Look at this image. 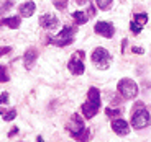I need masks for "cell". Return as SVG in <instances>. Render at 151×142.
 Returning <instances> with one entry per match:
<instances>
[{"label": "cell", "mask_w": 151, "mask_h": 142, "mask_svg": "<svg viewBox=\"0 0 151 142\" xmlns=\"http://www.w3.org/2000/svg\"><path fill=\"white\" fill-rule=\"evenodd\" d=\"M38 60V49L36 48H28L27 53L23 54V64H25V69L27 70H31L33 65Z\"/></svg>", "instance_id": "obj_9"}, {"label": "cell", "mask_w": 151, "mask_h": 142, "mask_svg": "<svg viewBox=\"0 0 151 142\" xmlns=\"http://www.w3.org/2000/svg\"><path fill=\"white\" fill-rule=\"evenodd\" d=\"M22 23V16H7V18H0V26H7L10 30H17L20 28Z\"/></svg>", "instance_id": "obj_13"}, {"label": "cell", "mask_w": 151, "mask_h": 142, "mask_svg": "<svg viewBox=\"0 0 151 142\" xmlns=\"http://www.w3.org/2000/svg\"><path fill=\"white\" fill-rule=\"evenodd\" d=\"M77 33V26H63V30L53 38H48L51 44L58 46V48H66L74 41V36Z\"/></svg>", "instance_id": "obj_2"}, {"label": "cell", "mask_w": 151, "mask_h": 142, "mask_svg": "<svg viewBox=\"0 0 151 142\" xmlns=\"http://www.w3.org/2000/svg\"><path fill=\"white\" fill-rule=\"evenodd\" d=\"M84 127H86V126H84L82 118H81L79 114H72L71 119H69V123H68V131H69V134H71V136L77 134V132L82 131Z\"/></svg>", "instance_id": "obj_8"}, {"label": "cell", "mask_w": 151, "mask_h": 142, "mask_svg": "<svg viewBox=\"0 0 151 142\" xmlns=\"http://www.w3.org/2000/svg\"><path fill=\"white\" fill-rule=\"evenodd\" d=\"M76 2H77V4H81V5H82V4H86L87 0H76Z\"/></svg>", "instance_id": "obj_29"}, {"label": "cell", "mask_w": 151, "mask_h": 142, "mask_svg": "<svg viewBox=\"0 0 151 142\" xmlns=\"http://www.w3.org/2000/svg\"><path fill=\"white\" fill-rule=\"evenodd\" d=\"M15 118H17V109H13V108L4 114V119H5V121H13Z\"/></svg>", "instance_id": "obj_24"}, {"label": "cell", "mask_w": 151, "mask_h": 142, "mask_svg": "<svg viewBox=\"0 0 151 142\" xmlns=\"http://www.w3.org/2000/svg\"><path fill=\"white\" fill-rule=\"evenodd\" d=\"M99 113V109L95 108V106H92L91 103H84L82 105V114H84V118H87V119H91V118H94L95 114Z\"/></svg>", "instance_id": "obj_15"}, {"label": "cell", "mask_w": 151, "mask_h": 142, "mask_svg": "<svg viewBox=\"0 0 151 142\" xmlns=\"http://www.w3.org/2000/svg\"><path fill=\"white\" fill-rule=\"evenodd\" d=\"M112 129H113V132L117 136H127L130 132V124L127 123L125 119H122V118H117V119H113L112 121Z\"/></svg>", "instance_id": "obj_10"}, {"label": "cell", "mask_w": 151, "mask_h": 142, "mask_svg": "<svg viewBox=\"0 0 151 142\" xmlns=\"http://www.w3.org/2000/svg\"><path fill=\"white\" fill-rule=\"evenodd\" d=\"M0 114H2V109H0Z\"/></svg>", "instance_id": "obj_30"}, {"label": "cell", "mask_w": 151, "mask_h": 142, "mask_svg": "<svg viewBox=\"0 0 151 142\" xmlns=\"http://www.w3.org/2000/svg\"><path fill=\"white\" fill-rule=\"evenodd\" d=\"M117 92L125 98V100H133V98H136V95H138L140 90H138V85H136L135 80L120 79L117 83Z\"/></svg>", "instance_id": "obj_3"}, {"label": "cell", "mask_w": 151, "mask_h": 142, "mask_svg": "<svg viewBox=\"0 0 151 142\" xmlns=\"http://www.w3.org/2000/svg\"><path fill=\"white\" fill-rule=\"evenodd\" d=\"M135 21L138 23V25H141V26H145L148 23V15L146 13H136L135 15Z\"/></svg>", "instance_id": "obj_21"}, {"label": "cell", "mask_w": 151, "mask_h": 142, "mask_svg": "<svg viewBox=\"0 0 151 142\" xmlns=\"http://www.w3.org/2000/svg\"><path fill=\"white\" fill-rule=\"evenodd\" d=\"M8 53H12V48H10V46H0V57L7 56Z\"/></svg>", "instance_id": "obj_25"}, {"label": "cell", "mask_w": 151, "mask_h": 142, "mask_svg": "<svg viewBox=\"0 0 151 142\" xmlns=\"http://www.w3.org/2000/svg\"><path fill=\"white\" fill-rule=\"evenodd\" d=\"M130 30H132L133 34H140L141 30H143V26H141V25H138L135 20H132V21H130Z\"/></svg>", "instance_id": "obj_22"}, {"label": "cell", "mask_w": 151, "mask_h": 142, "mask_svg": "<svg viewBox=\"0 0 151 142\" xmlns=\"http://www.w3.org/2000/svg\"><path fill=\"white\" fill-rule=\"evenodd\" d=\"M84 51H77V56H72L68 62V69L72 75H82L86 72V65H84Z\"/></svg>", "instance_id": "obj_5"}, {"label": "cell", "mask_w": 151, "mask_h": 142, "mask_svg": "<svg viewBox=\"0 0 151 142\" xmlns=\"http://www.w3.org/2000/svg\"><path fill=\"white\" fill-rule=\"evenodd\" d=\"M18 11H20V16L30 18V16L35 15V11H36V4H35L33 0H28V2H25V4L20 5Z\"/></svg>", "instance_id": "obj_12"}, {"label": "cell", "mask_w": 151, "mask_h": 142, "mask_svg": "<svg viewBox=\"0 0 151 142\" xmlns=\"http://www.w3.org/2000/svg\"><path fill=\"white\" fill-rule=\"evenodd\" d=\"M72 137L76 139V141H79V142H87L89 141V137H91V131L87 129V127H84L81 132H77V134H74Z\"/></svg>", "instance_id": "obj_16"}, {"label": "cell", "mask_w": 151, "mask_h": 142, "mask_svg": "<svg viewBox=\"0 0 151 142\" xmlns=\"http://www.w3.org/2000/svg\"><path fill=\"white\" fill-rule=\"evenodd\" d=\"M18 134V127H13L10 132H8V137H13V136H17Z\"/></svg>", "instance_id": "obj_28"}, {"label": "cell", "mask_w": 151, "mask_h": 142, "mask_svg": "<svg viewBox=\"0 0 151 142\" xmlns=\"http://www.w3.org/2000/svg\"><path fill=\"white\" fill-rule=\"evenodd\" d=\"M105 114L107 116H112V118H115V116L118 118V116L122 114V111L118 108H105Z\"/></svg>", "instance_id": "obj_23"}, {"label": "cell", "mask_w": 151, "mask_h": 142, "mask_svg": "<svg viewBox=\"0 0 151 142\" xmlns=\"http://www.w3.org/2000/svg\"><path fill=\"white\" fill-rule=\"evenodd\" d=\"M7 101H8V92H4L0 95V105H5Z\"/></svg>", "instance_id": "obj_26"}, {"label": "cell", "mask_w": 151, "mask_h": 142, "mask_svg": "<svg viewBox=\"0 0 151 142\" xmlns=\"http://www.w3.org/2000/svg\"><path fill=\"white\" fill-rule=\"evenodd\" d=\"M40 26L43 30H54V28L59 26V20L53 13H46V15L40 16Z\"/></svg>", "instance_id": "obj_7"}, {"label": "cell", "mask_w": 151, "mask_h": 142, "mask_svg": "<svg viewBox=\"0 0 151 142\" xmlns=\"http://www.w3.org/2000/svg\"><path fill=\"white\" fill-rule=\"evenodd\" d=\"M130 124L135 129H145V127H148L151 124V114L148 111V108L145 106V103L138 101L135 105V108L132 111V121H130Z\"/></svg>", "instance_id": "obj_1"}, {"label": "cell", "mask_w": 151, "mask_h": 142, "mask_svg": "<svg viewBox=\"0 0 151 142\" xmlns=\"http://www.w3.org/2000/svg\"><path fill=\"white\" fill-rule=\"evenodd\" d=\"M51 2H53L54 8H56V10H59V11H63V10H66V8H68V0H51Z\"/></svg>", "instance_id": "obj_19"}, {"label": "cell", "mask_w": 151, "mask_h": 142, "mask_svg": "<svg viewBox=\"0 0 151 142\" xmlns=\"http://www.w3.org/2000/svg\"><path fill=\"white\" fill-rule=\"evenodd\" d=\"M72 20L76 21V26H77V25H86V23L89 21V15H87L86 11L76 10V11H72Z\"/></svg>", "instance_id": "obj_14"}, {"label": "cell", "mask_w": 151, "mask_h": 142, "mask_svg": "<svg viewBox=\"0 0 151 142\" xmlns=\"http://www.w3.org/2000/svg\"><path fill=\"white\" fill-rule=\"evenodd\" d=\"M132 53H135V54H143L145 49H143V48H138V46H133V48H132Z\"/></svg>", "instance_id": "obj_27"}, {"label": "cell", "mask_w": 151, "mask_h": 142, "mask_svg": "<svg viewBox=\"0 0 151 142\" xmlns=\"http://www.w3.org/2000/svg\"><path fill=\"white\" fill-rule=\"evenodd\" d=\"M10 80L8 77V72H7V67H5L4 64H0V83H5Z\"/></svg>", "instance_id": "obj_18"}, {"label": "cell", "mask_w": 151, "mask_h": 142, "mask_svg": "<svg viewBox=\"0 0 151 142\" xmlns=\"http://www.w3.org/2000/svg\"><path fill=\"white\" fill-rule=\"evenodd\" d=\"M112 2L113 0H95V4H97V7L100 10H109L112 7Z\"/></svg>", "instance_id": "obj_20"}, {"label": "cell", "mask_w": 151, "mask_h": 142, "mask_svg": "<svg viewBox=\"0 0 151 142\" xmlns=\"http://www.w3.org/2000/svg\"><path fill=\"white\" fill-rule=\"evenodd\" d=\"M87 103H91L92 106L100 109L102 101H100V92H99L97 87H91V88H89V92H87Z\"/></svg>", "instance_id": "obj_11"}, {"label": "cell", "mask_w": 151, "mask_h": 142, "mask_svg": "<svg viewBox=\"0 0 151 142\" xmlns=\"http://www.w3.org/2000/svg\"><path fill=\"white\" fill-rule=\"evenodd\" d=\"M91 60H92V64H94L95 67L107 69L109 64H110V60H112V56H110V53L105 48H95L94 53H92V56H91Z\"/></svg>", "instance_id": "obj_4"}, {"label": "cell", "mask_w": 151, "mask_h": 142, "mask_svg": "<svg viewBox=\"0 0 151 142\" xmlns=\"http://www.w3.org/2000/svg\"><path fill=\"white\" fill-rule=\"evenodd\" d=\"M94 31L99 36H104V38H107V39H110V38H113V34H115V26H113L110 21H97L95 26H94Z\"/></svg>", "instance_id": "obj_6"}, {"label": "cell", "mask_w": 151, "mask_h": 142, "mask_svg": "<svg viewBox=\"0 0 151 142\" xmlns=\"http://www.w3.org/2000/svg\"><path fill=\"white\" fill-rule=\"evenodd\" d=\"M13 5H15V2H13V0H4V2L0 4V15H2V13H5V11H8L12 7H13Z\"/></svg>", "instance_id": "obj_17"}]
</instances>
